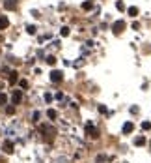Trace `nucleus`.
I'll list each match as a JSON object with an SVG mask.
<instances>
[{
    "mask_svg": "<svg viewBox=\"0 0 151 163\" xmlns=\"http://www.w3.org/2000/svg\"><path fill=\"white\" fill-rule=\"evenodd\" d=\"M39 129H41V133L47 135V141H52V139H54V135H56V129L52 127L50 124H43Z\"/></svg>",
    "mask_w": 151,
    "mask_h": 163,
    "instance_id": "f257e3e1",
    "label": "nucleus"
},
{
    "mask_svg": "<svg viewBox=\"0 0 151 163\" xmlns=\"http://www.w3.org/2000/svg\"><path fill=\"white\" fill-rule=\"evenodd\" d=\"M123 30H125V21H116V23L112 25V32H114V34H121Z\"/></svg>",
    "mask_w": 151,
    "mask_h": 163,
    "instance_id": "f03ea898",
    "label": "nucleus"
},
{
    "mask_svg": "<svg viewBox=\"0 0 151 163\" xmlns=\"http://www.w3.org/2000/svg\"><path fill=\"white\" fill-rule=\"evenodd\" d=\"M62 79H63V75H62V71H58V70H54V71H50V81H52V83H62Z\"/></svg>",
    "mask_w": 151,
    "mask_h": 163,
    "instance_id": "7ed1b4c3",
    "label": "nucleus"
},
{
    "mask_svg": "<svg viewBox=\"0 0 151 163\" xmlns=\"http://www.w3.org/2000/svg\"><path fill=\"white\" fill-rule=\"evenodd\" d=\"M86 133H88L92 139H97V137H99V131H97V129H95L92 124H88V126H86Z\"/></svg>",
    "mask_w": 151,
    "mask_h": 163,
    "instance_id": "20e7f679",
    "label": "nucleus"
},
{
    "mask_svg": "<svg viewBox=\"0 0 151 163\" xmlns=\"http://www.w3.org/2000/svg\"><path fill=\"white\" fill-rule=\"evenodd\" d=\"M4 8L8 12H13V9H17V0H4Z\"/></svg>",
    "mask_w": 151,
    "mask_h": 163,
    "instance_id": "39448f33",
    "label": "nucleus"
},
{
    "mask_svg": "<svg viewBox=\"0 0 151 163\" xmlns=\"http://www.w3.org/2000/svg\"><path fill=\"white\" fill-rule=\"evenodd\" d=\"M21 100H23V94H21V90H15V92H13V96H11L13 105H19V103H21Z\"/></svg>",
    "mask_w": 151,
    "mask_h": 163,
    "instance_id": "423d86ee",
    "label": "nucleus"
},
{
    "mask_svg": "<svg viewBox=\"0 0 151 163\" xmlns=\"http://www.w3.org/2000/svg\"><path fill=\"white\" fill-rule=\"evenodd\" d=\"M4 152L6 154H13V143L11 141H6L4 143Z\"/></svg>",
    "mask_w": 151,
    "mask_h": 163,
    "instance_id": "0eeeda50",
    "label": "nucleus"
},
{
    "mask_svg": "<svg viewBox=\"0 0 151 163\" xmlns=\"http://www.w3.org/2000/svg\"><path fill=\"white\" fill-rule=\"evenodd\" d=\"M8 26H9V21H8V17L0 15V30H6Z\"/></svg>",
    "mask_w": 151,
    "mask_h": 163,
    "instance_id": "6e6552de",
    "label": "nucleus"
},
{
    "mask_svg": "<svg viewBox=\"0 0 151 163\" xmlns=\"http://www.w3.org/2000/svg\"><path fill=\"white\" fill-rule=\"evenodd\" d=\"M133 129H134V124L133 122H125L123 124V133H133Z\"/></svg>",
    "mask_w": 151,
    "mask_h": 163,
    "instance_id": "1a4fd4ad",
    "label": "nucleus"
},
{
    "mask_svg": "<svg viewBox=\"0 0 151 163\" xmlns=\"http://www.w3.org/2000/svg\"><path fill=\"white\" fill-rule=\"evenodd\" d=\"M17 75H19L17 71H9V77H8V81H9V84H15V83H17V79H19V77H17Z\"/></svg>",
    "mask_w": 151,
    "mask_h": 163,
    "instance_id": "9d476101",
    "label": "nucleus"
},
{
    "mask_svg": "<svg viewBox=\"0 0 151 163\" xmlns=\"http://www.w3.org/2000/svg\"><path fill=\"white\" fill-rule=\"evenodd\" d=\"M47 116H49V120H54V118L58 116V113L54 111V109H49V111H47Z\"/></svg>",
    "mask_w": 151,
    "mask_h": 163,
    "instance_id": "9b49d317",
    "label": "nucleus"
},
{
    "mask_svg": "<svg viewBox=\"0 0 151 163\" xmlns=\"http://www.w3.org/2000/svg\"><path fill=\"white\" fill-rule=\"evenodd\" d=\"M134 144H136V146H144V144H146V137H136V139H134Z\"/></svg>",
    "mask_w": 151,
    "mask_h": 163,
    "instance_id": "f8f14e48",
    "label": "nucleus"
},
{
    "mask_svg": "<svg viewBox=\"0 0 151 163\" xmlns=\"http://www.w3.org/2000/svg\"><path fill=\"white\" fill-rule=\"evenodd\" d=\"M129 15H131V17H136V15H138V8H136V6H131V8H129Z\"/></svg>",
    "mask_w": 151,
    "mask_h": 163,
    "instance_id": "ddd939ff",
    "label": "nucleus"
},
{
    "mask_svg": "<svg viewBox=\"0 0 151 163\" xmlns=\"http://www.w3.org/2000/svg\"><path fill=\"white\" fill-rule=\"evenodd\" d=\"M8 103V96L4 92H0V105H6Z\"/></svg>",
    "mask_w": 151,
    "mask_h": 163,
    "instance_id": "4468645a",
    "label": "nucleus"
},
{
    "mask_svg": "<svg viewBox=\"0 0 151 163\" xmlns=\"http://www.w3.org/2000/svg\"><path fill=\"white\" fill-rule=\"evenodd\" d=\"M47 64H49V66H54V64H56V58L54 56H47V60H45Z\"/></svg>",
    "mask_w": 151,
    "mask_h": 163,
    "instance_id": "2eb2a0df",
    "label": "nucleus"
},
{
    "mask_svg": "<svg viewBox=\"0 0 151 163\" xmlns=\"http://www.w3.org/2000/svg\"><path fill=\"white\" fill-rule=\"evenodd\" d=\"M6 113H8V114H13V113H15V105H9V107H6Z\"/></svg>",
    "mask_w": 151,
    "mask_h": 163,
    "instance_id": "dca6fc26",
    "label": "nucleus"
},
{
    "mask_svg": "<svg viewBox=\"0 0 151 163\" xmlns=\"http://www.w3.org/2000/svg\"><path fill=\"white\" fill-rule=\"evenodd\" d=\"M116 8L120 9V12H123V9H125V6H123V2H121V0H117V2H116Z\"/></svg>",
    "mask_w": 151,
    "mask_h": 163,
    "instance_id": "f3484780",
    "label": "nucleus"
},
{
    "mask_svg": "<svg viewBox=\"0 0 151 163\" xmlns=\"http://www.w3.org/2000/svg\"><path fill=\"white\" fill-rule=\"evenodd\" d=\"M92 8H93L92 2H84V4H82V9H92Z\"/></svg>",
    "mask_w": 151,
    "mask_h": 163,
    "instance_id": "a211bd4d",
    "label": "nucleus"
},
{
    "mask_svg": "<svg viewBox=\"0 0 151 163\" xmlns=\"http://www.w3.org/2000/svg\"><path fill=\"white\" fill-rule=\"evenodd\" d=\"M60 34H62V36H69V28H67V26H63Z\"/></svg>",
    "mask_w": 151,
    "mask_h": 163,
    "instance_id": "6ab92c4d",
    "label": "nucleus"
},
{
    "mask_svg": "<svg viewBox=\"0 0 151 163\" xmlns=\"http://www.w3.org/2000/svg\"><path fill=\"white\" fill-rule=\"evenodd\" d=\"M26 30H28V34H36V26H28Z\"/></svg>",
    "mask_w": 151,
    "mask_h": 163,
    "instance_id": "aec40b11",
    "label": "nucleus"
},
{
    "mask_svg": "<svg viewBox=\"0 0 151 163\" xmlns=\"http://www.w3.org/2000/svg\"><path fill=\"white\" fill-rule=\"evenodd\" d=\"M32 120H34V122H37V120H39V113H37V111L34 113V116H32Z\"/></svg>",
    "mask_w": 151,
    "mask_h": 163,
    "instance_id": "412c9836",
    "label": "nucleus"
},
{
    "mask_svg": "<svg viewBox=\"0 0 151 163\" xmlns=\"http://www.w3.org/2000/svg\"><path fill=\"white\" fill-rule=\"evenodd\" d=\"M21 86H23V88H28V81L23 79V81H21Z\"/></svg>",
    "mask_w": 151,
    "mask_h": 163,
    "instance_id": "4be33fe9",
    "label": "nucleus"
},
{
    "mask_svg": "<svg viewBox=\"0 0 151 163\" xmlns=\"http://www.w3.org/2000/svg\"><path fill=\"white\" fill-rule=\"evenodd\" d=\"M142 129H151V124H149V122H144V124H142Z\"/></svg>",
    "mask_w": 151,
    "mask_h": 163,
    "instance_id": "5701e85b",
    "label": "nucleus"
},
{
    "mask_svg": "<svg viewBox=\"0 0 151 163\" xmlns=\"http://www.w3.org/2000/svg\"><path fill=\"white\" fill-rule=\"evenodd\" d=\"M43 97H45V101H49V103L52 101V96H50V94H45V96H43Z\"/></svg>",
    "mask_w": 151,
    "mask_h": 163,
    "instance_id": "b1692460",
    "label": "nucleus"
},
{
    "mask_svg": "<svg viewBox=\"0 0 151 163\" xmlns=\"http://www.w3.org/2000/svg\"><path fill=\"white\" fill-rule=\"evenodd\" d=\"M2 39H4V38H2V36H0V41H2Z\"/></svg>",
    "mask_w": 151,
    "mask_h": 163,
    "instance_id": "393cba45",
    "label": "nucleus"
}]
</instances>
